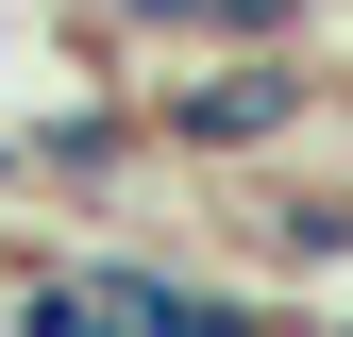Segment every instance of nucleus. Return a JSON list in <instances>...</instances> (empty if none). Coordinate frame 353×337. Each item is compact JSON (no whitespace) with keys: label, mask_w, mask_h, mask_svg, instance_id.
Here are the masks:
<instances>
[{"label":"nucleus","mask_w":353,"mask_h":337,"mask_svg":"<svg viewBox=\"0 0 353 337\" xmlns=\"http://www.w3.org/2000/svg\"><path fill=\"white\" fill-rule=\"evenodd\" d=\"M0 337H118L101 320V253H17L0 270Z\"/></svg>","instance_id":"obj_4"},{"label":"nucleus","mask_w":353,"mask_h":337,"mask_svg":"<svg viewBox=\"0 0 353 337\" xmlns=\"http://www.w3.org/2000/svg\"><path fill=\"white\" fill-rule=\"evenodd\" d=\"M152 168V118H135V84H101V102H51V118H17V186H51V202H118Z\"/></svg>","instance_id":"obj_2"},{"label":"nucleus","mask_w":353,"mask_h":337,"mask_svg":"<svg viewBox=\"0 0 353 337\" xmlns=\"http://www.w3.org/2000/svg\"><path fill=\"white\" fill-rule=\"evenodd\" d=\"M320 102H336V68L303 51V34H252V51H168V84H135V118H152L168 168H270V152L320 135Z\"/></svg>","instance_id":"obj_1"},{"label":"nucleus","mask_w":353,"mask_h":337,"mask_svg":"<svg viewBox=\"0 0 353 337\" xmlns=\"http://www.w3.org/2000/svg\"><path fill=\"white\" fill-rule=\"evenodd\" d=\"M236 253H252V270H286V287H320V270H353V186H303V168L270 152V186L236 202Z\"/></svg>","instance_id":"obj_3"},{"label":"nucleus","mask_w":353,"mask_h":337,"mask_svg":"<svg viewBox=\"0 0 353 337\" xmlns=\"http://www.w3.org/2000/svg\"><path fill=\"white\" fill-rule=\"evenodd\" d=\"M320 337H353V320H320Z\"/></svg>","instance_id":"obj_6"},{"label":"nucleus","mask_w":353,"mask_h":337,"mask_svg":"<svg viewBox=\"0 0 353 337\" xmlns=\"http://www.w3.org/2000/svg\"><path fill=\"white\" fill-rule=\"evenodd\" d=\"M0 270H17V220H0Z\"/></svg>","instance_id":"obj_5"}]
</instances>
